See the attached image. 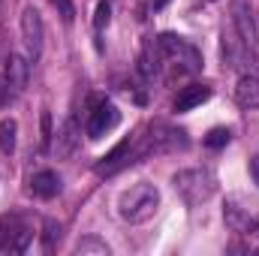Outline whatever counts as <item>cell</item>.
<instances>
[{
    "instance_id": "obj_25",
    "label": "cell",
    "mask_w": 259,
    "mask_h": 256,
    "mask_svg": "<svg viewBox=\"0 0 259 256\" xmlns=\"http://www.w3.org/2000/svg\"><path fill=\"white\" fill-rule=\"evenodd\" d=\"M49 142H52V118H49V112L42 115V148H49Z\"/></svg>"
},
{
    "instance_id": "obj_21",
    "label": "cell",
    "mask_w": 259,
    "mask_h": 256,
    "mask_svg": "<svg viewBox=\"0 0 259 256\" xmlns=\"http://www.w3.org/2000/svg\"><path fill=\"white\" fill-rule=\"evenodd\" d=\"M18 223H21V217H15V214L0 217V253H6V241H9V235L15 232Z\"/></svg>"
},
{
    "instance_id": "obj_7",
    "label": "cell",
    "mask_w": 259,
    "mask_h": 256,
    "mask_svg": "<svg viewBox=\"0 0 259 256\" xmlns=\"http://www.w3.org/2000/svg\"><path fill=\"white\" fill-rule=\"evenodd\" d=\"M223 220H226V226H229L232 232L250 235V232L259 229V211L253 205H238V199H232V202L223 208Z\"/></svg>"
},
{
    "instance_id": "obj_24",
    "label": "cell",
    "mask_w": 259,
    "mask_h": 256,
    "mask_svg": "<svg viewBox=\"0 0 259 256\" xmlns=\"http://www.w3.org/2000/svg\"><path fill=\"white\" fill-rule=\"evenodd\" d=\"M58 9H61V18L64 21H72L75 18V6H72V0H52Z\"/></svg>"
},
{
    "instance_id": "obj_8",
    "label": "cell",
    "mask_w": 259,
    "mask_h": 256,
    "mask_svg": "<svg viewBox=\"0 0 259 256\" xmlns=\"http://www.w3.org/2000/svg\"><path fill=\"white\" fill-rule=\"evenodd\" d=\"M232 24H235V33L241 36V42L253 52L259 36H256V21H253L250 0H232Z\"/></svg>"
},
{
    "instance_id": "obj_9",
    "label": "cell",
    "mask_w": 259,
    "mask_h": 256,
    "mask_svg": "<svg viewBox=\"0 0 259 256\" xmlns=\"http://www.w3.org/2000/svg\"><path fill=\"white\" fill-rule=\"evenodd\" d=\"M118 121H121V112L109 100H97L94 103V112L88 118V136L91 139H103L112 127H118Z\"/></svg>"
},
{
    "instance_id": "obj_13",
    "label": "cell",
    "mask_w": 259,
    "mask_h": 256,
    "mask_svg": "<svg viewBox=\"0 0 259 256\" xmlns=\"http://www.w3.org/2000/svg\"><path fill=\"white\" fill-rule=\"evenodd\" d=\"M205 100H211V88L208 84H190L175 97V112H190L196 106H202Z\"/></svg>"
},
{
    "instance_id": "obj_23",
    "label": "cell",
    "mask_w": 259,
    "mask_h": 256,
    "mask_svg": "<svg viewBox=\"0 0 259 256\" xmlns=\"http://www.w3.org/2000/svg\"><path fill=\"white\" fill-rule=\"evenodd\" d=\"M229 136H232L229 130H223V127H214L211 133H208V136H205V145H208V148H223V145L229 142Z\"/></svg>"
},
{
    "instance_id": "obj_14",
    "label": "cell",
    "mask_w": 259,
    "mask_h": 256,
    "mask_svg": "<svg viewBox=\"0 0 259 256\" xmlns=\"http://www.w3.org/2000/svg\"><path fill=\"white\" fill-rule=\"evenodd\" d=\"M30 190H33V196H39V199H52V196L61 193V178L55 172L42 169V172H36L30 178Z\"/></svg>"
},
{
    "instance_id": "obj_2",
    "label": "cell",
    "mask_w": 259,
    "mask_h": 256,
    "mask_svg": "<svg viewBox=\"0 0 259 256\" xmlns=\"http://www.w3.org/2000/svg\"><path fill=\"white\" fill-rule=\"evenodd\" d=\"M157 208H160V190L154 184H148V181L133 184L118 199V214L127 223H145V220H151L157 214Z\"/></svg>"
},
{
    "instance_id": "obj_27",
    "label": "cell",
    "mask_w": 259,
    "mask_h": 256,
    "mask_svg": "<svg viewBox=\"0 0 259 256\" xmlns=\"http://www.w3.org/2000/svg\"><path fill=\"white\" fill-rule=\"evenodd\" d=\"M166 3H169V0H151V9H163Z\"/></svg>"
},
{
    "instance_id": "obj_15",
    "label": "cell",
    "mask_w": 259,
    "mask_h": 256,
    "mask_svg": "<svg viewBox=\"0 0 259 256\" xmlns=\"http://www.w3.org/2000/svg\"><path fill=\"white\" fill-rule=\"evenodd\" d=\"M160 61H163V55H160V46H157V39H148V42L142 46L139 72H142L145 78H154V75L160 72Z\"/></svg>"
},
{
    "instance_id": "obj_17",
    "label": "cell",
    "mask_w": 259,
    "mask_h": 256,
    "mask_svg": "<svg viewBox=\"0 0 259 256\" xmlns=\"http://www.w3.org/2000/svg\"><path fill=\"white\" fill-rule=\"evenodd\" d=\"M238 42H241V36L223 30V58H226L229 66H241L244 64V52H250V49H238Z\"/></svg>"
},
{
    "instance_id": "obj_16",
    "label": "cell",
    "mask_w": 259,
    "mask_h": 256,
    "mask_svg": "<svg viewBox=\"0 0 259 256\" xmlns=\"http://www.w3.org/2000/svg\"><path fill=\"white\" fill-rule=\"evenodd\" d=\"M30 241H33V229H30L27 223H18L15 232H12L9 241H6V253H24V250L30 247Z\"/></svg>"
},
{
    "instance_id": "obj_4",
    "label": "cell",
    "mask_w": 259,
    "mask_h": 256,
    "mask_svg": "<svg viewBox=\"0 0 259 256\" xmlns=\"http://www.w3.org/2000/svg\"><path fill=\"white\" fill-rule=\"evenodd\" d=\"M30 78V61L21 58L18 52H9L3 61V75H0V106H6L9 100H15Z\"/></svg>"
},
{
    "instance_id": "obj_3",
    "label": "cell",
    "mask_w": 259,
    "mask_h": 256,
    "mask_svg": "<svg viewBox=\"0 0 259 256\" xmlns=\"http://www.w3.org/2000/svg\"><path fill=\"white\" fill-rule=\"evenodd\" d=\"M172 187L178 190V196H181L187 205H205V202L217 193V178H214V172L196 166V169H181V172H175Z\"/></svg>"
},
{
    "instance_id": "obj_20",
    "label": "cell",
    "mask_w": 259,
    "mask_h": 256,
    "mask_svg": "<svg viewBox=\"0 0 259 256\" xmlns=\"http://www.w3.org/2000/svg\"><path fill=\"white\" fill-rule=\"evenodd\" d=\"M58 241H61V223L58 220H46V226H42V247L55 250Z\"/></svg>"
},
{
    "instance_id": "obj_11",
    "label": "cell",
    "mask_w": 259,
    "mask_h": 256,
    "mask_svg": "<svg viewBox=\"0 0 259 256\" xmlns=\"http://www.w3.org/2000/svg\"><path fill=\"white\" fill-rule=\"evenodd\" d=\"M121 166H130V139L118 142V145L103 157V163H97V175H112V172H118Z\"/></svg>"
},
{
    "instance_id": "obj_19",
    "label": "cell",
    "mask_w": 259,
    "mask_h": 256,
    "mask_svg": "<svg viewBox=\"0 0 259 256\" xmlns=\"http://www.w3.org/2000/svg\"><path fill=\"white\" fill-rule=\"evenodd\" d=\"M15 133H18V124L12 118H3L0 121V151L9 157L15 151Z\"/></svg>"
},
{
    "instance_id": "obj_22",
    "label": "cell",
    "mask_w": 259,
    "mask_h": 256,
    "mask_svg": "<svg viewBox=\"0 0 259 256\" xmlns=\"http://www.w3.org/2000/svg\"><path fill=\"white\" fill-rule=\"evenodd\" d=\"M109 18H112V6H109V0H100L97 3V12H94V27L103 30L109 24Z\"/></svg>"
},
{
    "instance_id": "obj_18",
    "label": "cell",
    "mask_w": 259,
    "mask_h": 256,
    "mask_svg": "<svg viewBox=\"0 0 259 256\" xmlns=\"http://www.w3.org/2000/svg\"><path fill=\"white\" fill-rule=\"evenodd\" d=\"M72 253L75 256H109V244L100 241V238H94V235H88V238H81L72 247Z\"/></svg>"
},
{
    "instance_id": "obj_28",
    "label": "cell",
    "mask_w": 259,
    "mask_h": 256,
    "mask_svg": "<svg viewBox=\"0 0 259 256\" xmlns=\"http://www.w3.org/2000/svg\"><path fill=\"white\" fill-rule=\"evenodd\" d=\"M0 9H3V0H0Z\"/></svg>"
},
{
    "instance_id": "obj_10",
    "label": "cell",
    "mask_w": 259,
    "mask_h": 256,
    "mask_svg": "<svg viewBox=\"0 0 259 256\" xmlns=\"http://www.w3.org/2000/svg\"><path fill=\"white\" fill-rule=\"evenodd\" d=\"M78 139H81V130H78V121L69 115L64 121V127L55 133V154L66 160V157H72L75 154V148H78Z\"/></svg>"
},
{
    "instance_id": "obj_5",
    "label": "cell",
    "mask_w": 259,
    "mask_h": 256,
    "mask_svg": "<svg viewBox=\"0 0 259 256\" xmlns=\"http://www.w3.org/2000/svg\"><path fill=\"white\" fill-rule=\"evenodd\" d=\"M157 46H160L163 61H175V66L184 64L187 72L202 69V55L196 52L190 42H184L181 36H175V33H160V36H157ZM178 72H181V66H178Z\"/></svg>"
},
{
    "instance_id": "obj_6",
    "label": "cell",
    "mask_w": 259,
    "mask_h": 256,
    "mask_svg": "<svg viewBox=\"0 0 259 256\" xmlns=\"http://www.w3.org/2000/svg\"><path fill=\"white\" fill-rule=\"evenodd\" d=\"M21 39H24V49H27V61H39L42 55V42H46V24H42V15L36 6H24L21 12Z\"/></svg>"
},
{
    "instance_id": "obj_12",
    "label": "cell",
    "mask_w": 259,
    "mask_h": 256,
    "mask_svg": "<svg viewBox=\"0 0 259 256\" xmlns=\"http://www.w3.org/2000/svg\"><path fill=\"white\" fill-rule=\"evenodd\" d=\"M235 103L241 109H259V78L256 75H241L235 84Z\"/></svg>"
},
{
    "instance_id": "obj_1",
    "label": "cell",
    "mask_w": 259,
    "mask_h": 256,
    "mask_svg": "<svg viewBox=\"0 0 259 256\" xmlns=\"http://www.w3.org/2000/svg\"><path fill=\"white\" fill-rule=\"evenodd\" d=\"M187 145H190V139H187L184 130H175L172 124H166V121H154V124H148L145 136H139L136 148L130 151V163L145 160V157H151V154H175V151H187Z\"/></svg>"
},
{
    "instance_id": "obj_26",
    "label": "cell",
    "mask_w": 259,
    "mask_h": 256,
    "mask_svg": "<svg viewBox=\"0 0 259 256\" xmlns=\"http://www.w3.org/2000/svg\"><path fill=\"white\" fill-rule=\"evenodd\" d=\"M250 175H253V181L259 184V154L253 157V160H250Z\"/></svg>"
}]
</instances>
